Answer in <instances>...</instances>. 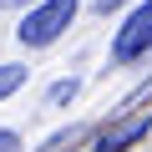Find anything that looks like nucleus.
<instances>
[{
    "mask_svg": "<svg viewBox=\"0 0 152 152\" xmlns=\"http://www.w3.org/2000/svg\"><path fill=\"white\" fill-rule=\"evenodd\" d=\"M71 15H76V0H46V5H36L26 20H20V41L26 46H51L66 26H71Z\"/></svg>",
    "mask_w": 152,
    "mask_h": 152,
    "instance_id": "obj_1",
    "label": "nucleus"
},
{
    "mask_svg": "<svg viewBox=\"0 0 152 152\" xmlns=\"http://www.w3.org/2000/svg\"><path fill=\"white\" fill-rule=\"evenodd\" d=\"M142 51H152V0L142 10H132L127 15V26L117 31V46H112V56L117 61H137Z\"/></svg>",
    "mask_w": 152,
    "mask_h": 152,
    "instance_id": "obj_2",
    "label": "nucleus"
},
{
    "mask_svg": "<svg viewBox=\"0 0 152 152\" xmlns=\"http://www.w3.org/2000/svg\"><path fill=\"white\" fill-rule=\"evenodd\" d=\"M147 127H152V117H132V122H122L117 132H107V137L96 142V152H122V147H132V142H137Z\"/></svg>",
    "mask_w": 152,
    "mask_h": 152,
    "instance_id": "obj_3",
    "label": "nucleus"
},
{
    "mask_svg": "<svg viewBox=\"0 0 152 152\" xmlns=\"http://www.w3.org/2000/svg\"><path fill=\"white\" fill-rule=\"evenodd\" d=\"M20 81H26V71H20V66H0V96L20 91Z\"/></svg>",
    "mask_w": 152,
    "mask_h": 152,
    "instance_id": "obj_4",
    "label": "nucleus"
},
{
    "mask_svg": "<svg viewBox=\"0 0 152 152\" xmlns=\"http://www.w3.org/2000/svg\"><path fill=\"white\" fill-rule=\"evenodd\" d=\"M71 91H76V86H71V81H61V86H51V102H71Z\"/></svg>",
    "mask_w": 152,
    "mask_h": 152,
    "instance_id": "obj_5",
    "label": "nucleus"
},
{
    "mask_svg": "<svg viewBox=\"0 0 152 152\" xmlns=\"http://www.w3.org/2000/svg\"><path fill=\"white\" fill-rule=\"evenodd\" d=\"M20 142H15V132H0V152H15Z\"/></svg>",
    "mask_w": 152,
    "mask_h": 152,
    "instance_id": "obj_6",
    "label": "nucleus"
},
{
    "mask_svg": "<svg viewBox=\"0 0 152 152\" xmlns=\"http://www.w3.org/2000/svg\"><path fill=\"white\" fill-rule=\"evenodd\" d=\"M96 5H102V10H117V5H122V0H96Z\"/></svg>",
    "mask_w": 152,
    "mask_h": 152,
    "instance_id": "obj_7",
    "label": "nucleus"
},
{
    "mask_svg": "<svg viewBox=\"0 0 152 152\" xmlns=\"http://www.w3.org/2000/svg\"><path fill=\"white\" fill-rule=\"evenodd\" d=\"M0 5H20V0H0Z\"/></svg>",
    "mask_w": 152,
    "mask_h": 152,
    "instance_id": "obj_8",
    "label": "nucleus"
}]
</instances>
